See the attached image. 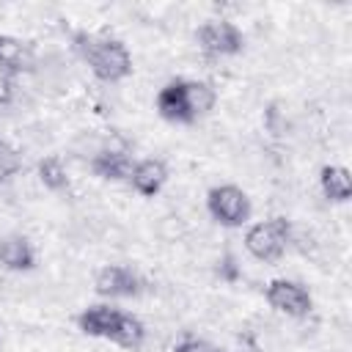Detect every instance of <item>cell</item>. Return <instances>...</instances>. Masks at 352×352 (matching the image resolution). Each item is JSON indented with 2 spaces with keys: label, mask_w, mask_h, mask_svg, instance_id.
Masks as SVG:
<instances>
[{
  "label": "cell",
  "mask_w": 352,
  "mask_h": 352,
  "mask_svg": "<svg viewBox=\"0 0 352 352\" xmlns=\"http://www.w3.org/2000/svg\"><path fill=\"white\" fill-rule=\"evenodd\" d=\"M74 50L88 63L91 74L102 82H121L132 74V55L124 41L96 33H74Z\"/></svg>",
  "instance_id": "cell-1"
},
{
  "label": "cell",
  "mask_w": 352,
  "mask_h": 352,
  "mask_svg": "<svg viewBox=\"0 0 352 352\" xmlns=\"http://www.w3.org/2000/svg\"><path fill=\"white\" fill-rule=\"evenodd\" d=\"M289 242H292V223L286 217H270L253 223L245 234V250L264 264L278 261L286 253Z\"/></svg>",
  "instance_id": "cell-2"
},
{
  "label": "cell",
  "mask_w": 352,
  "mask_h": 352,
  "mask_svg": "<svg viewBox=\"0 0 352 352\" xmlns=\"http://www.w3.org/2000/svg\"><path fill=\"white\" fill-rule=\"evenodd\" d=\"M206 209L214 223L226 228H239L250 217V198L236 184H217L206 192Z\"/></svg>",
  "instance_id": "cell-3"
},
{
  "label": "cell",
  "mask_w": 352,
  "mask_h": 352,
  "mask_svg": "<svg viewBox=\"0 0 352 352\" xmlns=\"http://www.w3.org/2000/svg\"><path fill=\"white\" fill-rule=\"evenodd\" d=\"M195 38L209 58H234L245 50V33L228 19H206L195 30Z\"/></svg>",
  "instance_id": "cell-4"
},
{
  "label": "cell",
  "mask_w": 352,
  "mask_h": 352,
  "mask_svg": "<svg viewBox=\"0 0 352 352\" xmlns=\"http://www.w3.org/2000/svg\"><path fill=\"white\" fill-rule=\"evenodd\" d=\"M264 297H267L270 308H275L278 314L292 316V319H302V316H308L311 308H314L311 292H308L300 280H289V278H275V280H270Z\"/></svg>",
  "instance_id": "cell-5"
},
{
  "label": "cell",
  "mask_w": 352,
  "mask_h": 352,
  "mask_svg": "<svg viewBox=\"0 0 352 352\" xmlns=\"http://www.w3.org/2000/svg\"><path fill=\"white\" fill-rule=\"evenodd\" d=\"M96 294L99 297H107V300H116V297H138L143 292V278L132 270V267H124V264H107L96 272Z\"/></svg>",
  "instance_id": "cell-6"
},
{
  "label": "cell",
  "mask_w": 352,
  "mask_h": 352,
  "mask_svg": "<svg viewBox=\"0 0 352 352\" xmlns=\"http://www.w3.org/2000/svg\"><path fill=\"white\" fill-rule=\"evenodd\" d=\"M121 308L110 305V302H96V305H88L85 311H80L77 316V327L91 336V338H107L113 341V333L118 327V319H121Z\"/></svg>",
  "instance_id": "cell-7"
},
{
  "label": "cell",
  "mask_w": 352,
  "mask_h": 352,
  "mask_svg": "<svg viewBox=\"0 0 352 352\" xmlns=\"http://www.w3.org/2000/svg\"><path fill=\"white\" fill-rule=\"evenodd\" d=\"M126 182L132 184V190H135L138 195L154 198V195L165 187V182H168V165H165L162 160H154V157L140 160V162L132 165V173H129Z\"/></svg>",
  "instance_id": "cell-8"
},
{
  "label": "cell",
  "mask_w": 352,
  "mask_h": 352,
  "mask_svg": "<svg viewBox=\"0 0 352 352\" xmlns=\"http://www.w3.org/2000/svg\"><path fill=\"white\" fill-rule=\"evenodd\" d=\"M157 113L170 124H192V113L184 96V80H170L157 94Z\"/></svg>",
  "instance_id": "cell-9"
},
{
  "label": "cell",
  "mask_w": 352,
  "mask_h": 352,
  "mask_svg": "<svg viewBox=\"0 0 352 352\" xmlns=\"http://www.w3.org/2000/svg\"><path fill=\"white\" fill-rule=\"evenodd\" d=\"M132 165L135 162H132L129 151L126 148H113V146L96 151L94 160H91L94 176H99L104 182H126L129 173H132Z\"/></svg>",
  "instance_id": "cell-10"
},
{
  "label": "cell",
  "mask_w": 352,
  "mask_h": 352,
  "mask_svg": "<svg viewBox=\"0 0 352 352\" xmlns=\"http://www.w3.org/2000/svg\"><path fill=\"white\" fill-rule=\"evenodd\" d=\"M0 264L11 272H28L36 267V250L28 236L22 234H8L0 236Z\"/></svg>",
  "instance_id": "cell-11"
},
{
  "label": "cell",
  "mask_w": 352,
  "mask_h": 352,
  "mask_svg": "<svg viewBox=\"0 0 352 352\" xmlns=\"http://www.w3.org/2000/svg\"><path fill=\"white\" fill-rule=\"evenodd\" d=\"M33 69V52L30 47L16 38V36H6L0 33V74L6 77H16Z\"/></svg>",
  "instance_id": "cell-12"
},
{
  "label": "cell",
  "mask_w": 352,
  "mask_h": 352,
  "mask_svg": "<svg viewBox=\"0 0 352 352\" xmlns=\"http://www.w3.org/2000/svg\"><path fill=\"white\" fill-rule=\"evenodd\" d=\"M319 187L322 195L333 204H346L352 198V176L344 165H324L319 170Z\"/></svg>",
  "instance_id": "cell-13"
},
{
  "label": "cell",
  "mask_w": 352,
  "mask_h": 352,
  "mask_svg": "<svg viewBox=\"0 0 352 352\" xmlns=\"http://www.w3.org/2000/svg\"><path fill=\"white\" fill-rule=\"evenodd\" d=\"M184 96H187V107H190L192 118L206 116L217 102L214 88L209 82H204V80H184Z\"/></svg>",
  "instance_id": "cell-14"
},
{
  "label": "cell",
  "mask_w": 352,
  "mask_h": 352,
  "mask_svg": "<svg viewBox=\"0 0 352 352\" xmlns=\"http://www.w3.org/2000/svg\"><path fill=\"white\" fill-rule=\"evenodd\" d=\"M143 341H146V324L135 314H126L124 311L121 319H118V327L113 333V344H118L124 349H140Z\"/></svg>",
  "instance_id": "cell-15"
},
{
  "label": "cell",
  "mask_w": 352,
  "mask_h": 352,
  "mask_svg": "<svg viewBox=\"0 0 352 352\" xmlns=\"http://www.w3.org/2000/svg\"><path fill=\"white\" fill-rule=\"evenodd\" d=\"M36 173H38V182H41L47 190H52V192H60V190L69 187V170H66V165L60 162V157H55V154L38 160Z\"/></svg>",
  "instance_id": "cell-16"
},
{
  "label": "cell",
  "mask_w": 352,
  "mask_h": 352,
  "mask_svg": "<svg viewBox=\"0 0 352 352\" xmlns=\"http://www.w3.org/2000/svg\"><path fill=\"white\" fill-rule=\"evenodd\" d=\"M19 168H22V154L8 140H0V184H6L11 176H16Z\"/></svg>",
  "instance_id": "cell-17"
},
{
  "label": "cell",
  "mask_w": 352,
  "mask_h": 352,
  "mask_svg": "<svg viewBox=\"0 0 352 352\" xmlns=\"http://www.w3.org/2000/svg\"><path fill=\"white\" fill-rule=\"evenodd\" d=\"M173 352H223L220 346H214L206 338H195V336H184L182 341L173 344Z\"/></svg>",
  "instance_id": "cell-18"
},
{
  "label": "cell",
  "mask_w": 352,
  "mask_h": 352,
  "mask_svg": "<svg viewBox=\"0 0 352 352\" xmlns=\"http://www.w3.org/2000/svg\"><path fill=\"white\" fill-rule=\"evenodd\" d=\"M217 275H220V280H228V283H234L239 278V264L231 253H223L217 258Z\"/></svg>",
  "instance_id": "cell-19"
}]
</instances>
